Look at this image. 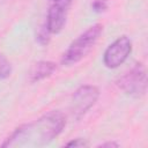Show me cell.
I'll return each instance as SVG.
<instances>
[{"label": "cell", "mask_w": 148, "mask_h": 148, "mask_svg": "<svg viewBox=\"0 0 148 148\" xmlns=\"http://www.w3.org/2000/svg\"><path fill=\"white\" fill-rule=\"evenodd\" d=\"M66 117L60 111H51L36 120L18 126L2 143L5 148L42 147L50 143L64 130Z\"/></svg>", "instance_id": "1"}, {"label": "cell", "mask_w": 148, "mask_h": 148, "mask_svg": "<svg viewBox=\"0 0 148 148\" xmlns=\"http://www.w3.org/2000/svg\"><path fill=\"white\" fill-rule=\"evenodd\" d=\"M99 97V90L91 84H84L79 87L71 99V113L75 119H80L91 106L95 105Z\"/></svg>", "instance_id": "4"}, {"label": "cell", "mask_w": 148, "mask_h": 148, "mask_svg": "<svg viewBox=\"0 0 148 148\" xmlns=\"http://www.w3.org/2000/svg\"><path fill=\"white\" fill-rule=\"evenodd\" d=\"M50 35H51V32L49 31V29L46 28V25H45V23H44V24H43L40 28H38V30H37L36 40H37L40 45H47L49 42H50Z\"/></svg>", "instance_id": "9"}, {"label": "cell", "mask_w": 148, "mask_h": 148, "mask_svg": "<svg viewBox=\"0 0 148 148\" xmlns=\"http://www.w3.org/2000/svg\"><path fill=\"white\" fill-rule=\"evenodd\" d=\"M57 69V65L53 61H49V60H40L37 61L32 65V67L29 71V81L31 83L42 81L49 76H51L54 71Z\"/></svg>", "instance_id": "7"}, {"label": "cell", "mask_w": 148, "mask_h": 148, "mask_svg": "<svg viewBox=\"0 0 148 148\" xmlns=\"http://www.w3.org/2000/svg\"><path fill=\"white\" fill-rule=\"evenodd\" d=\"M68 8L69 7L64 5L53 3V2L51 3L45 21V25L51 34H59L64 29L67 20Z\"/></svg>", "instance_id": "6"}, {"label": "cell", "mask_w": 148, "mask_h": 148, "mask_svg": "<svg viewBox=\"0 0 148 148\" xmlns=\"http://www.w3.org/2000/svg\"><path fill=\"white\" fill-rule=\"evenodd\" d=\"M103 31V25L96 23L89 27L84 32L76 37L65 51L61 58V64L65 66H72L81 61L95 46L101 34Z\"/></svg>", "instance_id": "2"}, {"label": "cell", "mask_w": 148, "mask_h": 148, "mask_svg": "<svg viewBox=\"0 0 148 148\" xmlns=\"http://www.w3.org/2000/svg\"><path fill=\"white\" fill-rule=\"evenodd\" d=\"M131 52L132 40L127 36H120L106 47L103 54V64L106 68H117L126 61Z\"/></svg>", "instance_id": "5"}, {"label": "cell", "mask_w": 148, "mask_h": 148, "mask_svg": "<svg viewBox=\"0 0 148 148\" xmlns=\"http://www.w3.org/2000/svg\"><path fill=\"white\" fill-rule=\"evenodd\" d=\"M99 147H118V143L117 142H104V143H101Z\"/></svg>", "instance_id": "13"}, {"label": "cell", "mask_w": 148, "mask_h": 148, "mask_svg": "<svg viewBox=\"0 0 148 148\" xmlns=\"http://www.w3.org/2000/svg\"><path fill=\"white\" fill-rule=\"evenodd\" d=\"M117 86L130 96L140 97L145 95L147 90V74L145 66L141 62H136L118 79Z\"/></svg>", "instance_id": "3"}, {"label": "cell", "mask_w": 148, "mask_h": 148, "mask_svg": "<svg viewBox=\"0 0 148 148\" xmlns=\"http://www.w3.org/2000/svg\"><path fill=\"white\" fill-rule=\"evenodd\" d=\"M12 74V65L9 60L0 53V80H6Z\"/></svg>", "instance_id": "8"}, {"label": "cell", "mask_w": 148, "mask_h": 148, "mask_svg": "<svg viewBox=\"0 0 148 148\" xmlns=\"http://www.w3.org/2000/svg\"><path fill=\"white\" fill-rule=\"evenodd\" d=\"M53 3H59V5H64V6H67L69 7L71 3H72V0H51Z\"/></svg>", "instance_id": "12"}, {"label": "cell", "mask_w": 148, "mask_h": 148, "mask_svg": "<svg viewBox=\"0 0 148 148\" xmlns=\"http://www.w3.org/2000/svg\"><path fill=\"white\" fill-rule=\"evenodd\" d=\"M65 146H66V147H87V146H88V142H87L84 139L77 138V139H74V140L67 142Z\"/></svg>", "instance_id": "11"}, {"label": "cell", "mask_w": 148, "mask_h": 148, "mask_svg": "<svg viewBox=\"0 0 148 148\" xmlns=\"http://www.w3.org/2000/svg\"><path fill=\"white\" fill-rule=\"evenodd\" d=\"M108 1L106 0H94L91 2V9L95 13H103L108 9Z\"/></svg>", "instance_id": "10"}]
</instances>
